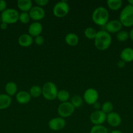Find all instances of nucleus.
Returning <instances> with one entry per match:
<instances>
[{"label":"nucleus","mask_w":133,"mask_h":133,"mask_svg":"<svg viewBox=\"0 0 133 133\" xmlns=\"http://www.w3.org/2000/svg\"><path fill=\"white\" fill-rule=\"evenodd\" d=\"M1 22V15H0V23Z\"/></svg>","instance_id":"obj_40"},{"label":"nucleus","mask_w":133,"mask_h":133,"mask_svg":"<svg viewBox=\"0 0 133 133\" xmlns=\"http://www.w3.org/2000/svg\"><path fill=\"white\" fill-rule=\"evenodd\" d=\"M129 38V33L126 31H120L116 35V38L119 42H123L126 41Z\"/></svg>","instance_id":"obj_29"},{"label":"nucleus","mask_w":133,"mask_h":133,"mask_svg":"<svg viewBox=\"0 0 133 133\" xmlns=\"http://www.w3.org/2000/svg\"><path fill=\"white\" fill-rule=\"evenodd\" d=\"M34 42H35V44L38 45H42L44 43V38L43 36L41 35H39V36H37L34 39Z\"/></svg>","instance_id":"obj_31"},{"label":"nucleus","mask_w":133,"mask_h":133,"mask_svg":"<svg viewBox=\"0 0 133 133\" xmlns=\"http://www.w3.org/2000/svg\"><path fill=\"white\" fill-rule=\"evenodd\" d=\"M75 108L71 104V103L65 102L61 103L57 108V113L59 115V117H61L63 118H69L74 113Z\"/></svg>","instance_id":"obj_7"},{"label":"nucleus","mask_w":133,"mask_h":133,"mask_svg":"<svg viewBox=\"0 0 133 133\" xmlns=\"http://www.w3.org/2000/svg\"><path fill=\"white\" fill-rule=\"evenodd\" d=\"M7 26H8V24H7V23H3V22H1V25H0V27H1V29L3 30H5L7 28Z\"/></svg>","instance_id":"obj_36"},{"label":"nucleus","mask_w":133,"mask_h":133,"mask_svg":"<svg viewBox=\"0 0 133 133\" xmlns=\"http://www.w3.org/2000/svg\"><path fill=\"white\" fill-rule=\"evenodd\" d=\"M70 103L74 108H79L83 105V99L78 95H74L70 99Z\"/></svg>","instance_id":"obj_25"},{"label":"nucleus","mask_w":133,"mask_h":133,"mask_svg":"<svg viewBox=\"0 0 133 133\" xmlns=\"http://www.w3.org/2000/svg\"><path fill=\"white\" fill-rule=\"evenodd\" d=\"M106 31L110 33H117L121 31L123 25L119 20L118 19H113L110 20L106 23L105 26Z\"/></svg>","instance_id":"obj_12"},{"label":"nucleus","mask_w":133,"mask_h":133,"mask_svg":"<svg viewBox=\"0 0 133 133\" xmlns=\"http://www.w3.org/2000/svg\"><path fill=\"white\" fill-rule=\"evenodd\" d=\"M16 99L20 105H26L30 102L31 96H30L29 93L26 91H20L16 94Z\"/></svg>","instance_id":"obj_15"},{"label":"nucleus","mask_w":133,"mask_h":133,"mask_svg":"<svg viewBox=\"0 0 133 133\" xmlns=\"http://www.w3.org/2000/svg\"><path fill=\"white\" fill-rule=\"evenodd\" d=\"M121 61L125 62H130L133 61V49L130 48H126L121 51L120 53Z\"/></svg>","instance_id":"obj_17"},{"label":"nucleus","mask_w":133,"mask_h":133,"mask_svg":"<svg viewBox=\"0 0 133 133\" xmlns=\"http://www.w3.org/2000/svg\"><path fill=\"white\" fill-rule=\"evenodd\" d=\"M29 14L33 20L37 22V21L41 20L45 16V11L43 7L37 6H34L31 8L30 11L29 12Z\"/></svg>","instance_id":"obj_11"},{"label":"nucleus","mask_w":133,"mask_h":133,"mask_svg":"<svg viewBox=\"0 0 133 133\" xmlns=\"http://www.w3.org/2000/svg\"><path fill=\"white\" fill-rule=\"evenodd\" d=\"M20 14L18 11L13 8L7 9L1 14V22L7 24H13L19 20Z\"/></svg>","instance_id":"obj_5"},{"label":"nucleus","mask_w":133,"mask_h":133,"mask_svg":"<svg viewBox=\"0 0 133 133\" xmlns=\"http://www.w3.org/2000/svg\"><path fill=\"white\" fill-rule=\"evenodd\" d=\"M99 96V92L96 89L89 88H87L83 93V99L87 104L93 105L95 103L97 102Z\"/></svg>","instance_id":"obj_8"},{"label":"nucleus","mask_w":133,"mask_h":133,"mask_svg":"<svg viewBox=\"0 0 133 133\" xmlns=\"http://www.w3.org/2000/svg\"><path fill=\"white\" fill-rule=\"evenodd\" d=\"M90 133H108V131L105 126L100 125L93 126L90 130Z\"/></svg>","instance_id":"obj_27"},{"label":"nucleus","mask_w":133,"mask_h":133,"mask_svg":"<svg viewBox=\"0 0 133 133\" xmlns=\"http://www.w3.org/2000/svg\"><path fill=\"white\" fill-rule=\"evenodd\" d=\"M30 18L29 14V12H22L20 14L19 16V20L20 22L22 23H23V24H27L29 22Z\"/></svg>","instance_id":"obj_30"},{"label":"nucleus","mask_w":133,"mask_h":133,"mask_svg":"<svg viewBox=\"0 0 133 133\" xmlns=\"http://www.w3.org/2000/svg\"><path fill=\"white\" fill-rule=\"evenodd\" d=\"M5 92H6V94L8 96H15L17 94V90H18V87L17 84H16L14 82L10 81L8 82L5 87Z\"/></svg>","instance_id":"obj_20"},{"label":"nucleus","mask_w":133,"mask_h":133,"mask_svg":"<svg viewBox=\"0 0 133 133\" xmlns=\"http://www.w3.org/2000/svg\"><path fill=\"white\" fill-rule=\"evenodd\" d=\"M129 37H130V38L133 41V29H132L130 33H129Z\"/></svg>","instance_id":"obj_37"},{"label":"nucleus","mask_w":133,"mask_h":133,"mask_svg":"<svg viewBox=\"0 0 133 133\" xmlns=\"http://www.w3.org/2000/svg\"><path fill=\"white\" fill-rule=\"evenodd\" d=\"M128 2H129V3L130 4V5H132V6H133V0H129Z\"/></svg>","instance_id":"obj_39"},{"label":"nucleus","mask_w":133,"mask_h":133,"mask_svg":"<svg viewBox=\"0 0 133 133\" xmlns=\"http://www.w3.org/2000/svg\"><path fill=\"white\" fill-rule=\"evenodd\" d=\"M119 21L123 26L126 27H131L133 25V6L126 5L121 10L119 15Z\"/></svg>","instance_id":"obj_3"},{"label":"nucleus","mask_w":133,"mask_h":133,"mask_svg":"<svg viewBox=\"0 0 133 133\" xmlns=\"http://www.w3.org/2000/svg\"><path fill=\"white\" fill-rule=\"evenodd\" d=\"M107 114L101 110H95L90 115V121L94 125H100L106 121Z\"/></svg>","instance_id":"obj_9"},{"label":"nucleus","mask_w":133,"mask_h":133,"mask_svg":"<svg viewBox=\"0 0 133 133\" xmlns=\"http://www.w3.org/2000/svg\"><path fill=\"white\" fill-rule=\"evenodd\" d=\"M35 3L37 6L43 7V6H46L49 3V1L48 0H35Z\"/></svg>","instance_id":"obj_32"},{"label":"nucleus","mask_w":133,"mask_h":133,"mask_svg":"<svg viewBox=\"0 0 133 133\" xmlns=\"http://www.w3.org/2000/svg\"><path fill=\"white\" fill-rule=\"evenodd\" d=\"M106 122L112 127H117L121 123V118L118 113L112 112L107 114Z\"/></svg>","instance_id":"obj_13"},{"label":"nucleus","mask_w":133,"mask_h":133,"mask_svg":"<svg viewBox=\"0 0 133 133\" xmlns=\"http://www.w3.org/2000/svg\"><path fill=\"white\" fill-rule=\"evenodd\" d=\"M17 6L22 12H28L33 7V3L31 0H18Z\"/></svg>","instance_id":"obj_18"},{"label":"nucleus","mask_w":133,"mask_h":133,"mask_svg":"<svg viewBox=\"0 0 133 133\" xmlns=\"http://www.w3.org/2000/svg\"><path fill=\"white\" fill-rule=\"evenodd\" d=\"M69 10L70 7L66 1H59L53 6V14L57 18H64L67 15Z\"/></svg>","instance_id":"obj_6"},{"label":"nucleus","mask_w":133,"mask_h":133,"mask_svg":"<svg viewBox=\"0 0 133 133\" xmlns=\"http://www.w3.org/2000/svg\"><path fill=\"white\" fill-rule=\"evenodd\" d=\"M33 38L29 34H22L19 36L18 39V42L20 46L23 48H27L32 45L33 42Z\"/></svg>","instance_id":"obj_16"},{"label":"nucleus","mask_w":133,"mask_h":133,"mask_svg":"<svg viewBox=\"0 0 133 133\" xmlns=\"http://www.w3.org/2000/svg\"><path fill=\"white\" fill-rule=\"evenodd\" d=\"M65 41L66 44L72 47L76 46L79 42V38L77 35L75 33L67 34L65 37Z\"/></svg>","instance_id":"obj_21"},{"label":"nucleus","mask_w":133,"mask_h":133,"mask_svg":"<svg viewBox=\"0 0 133 133\" xmlns=\"http://www.w3.org/2000/svg\"><path fill=\"white\" fill-rule=\"evenodd\" d=\"M48 127L52 131H59L63 129L66 125V121L61 117H57L51 119L48 122Z\"/></svg>","instance_id":"obj_10"},{"label":"nucleus","mask_w":133,"mask_h":133,"mask_svg":"<svg viewBox=\"0 0 133 133\" xmlns=\"http://www.w3.org/2000/svg\"><path fill=\"white\" fill-rule=\"evenodd\" d=\"M57 88L53 82H46L42 87V95L48 101H53L57 98Z\"/></svg>","instance_id":"obj_4"},{"label":"nucleus","mask_w":133,"mask_h":133,"mask_svg":"<svg viewBox=\"0 0 133 133\" xmlns=\"http://www.w3.org/2000/svg\"><path fill=\"white\" fill-rule=\"evenodd\" d=\"M92 20L96 25L105 26L109 22V12L103 6H99L93 10L92 13Z\"/></svg>","instance_id":"obj_2"},{"label":"nucleus","mask_w":133,"mask_h":133,"mask_svg":"<svg viewBox=\"0 0 133 133\" xmlns=\"http://www.w3.org/2000/svg\"><path fill=\"white\" fill-rule=\"evenodd\" d=\"M113 109V105L112 102L110 101H106L102 105L101 110L104 112L106 114H108L109 113L112 112Z\"/></svg>","instance_id":"obj_28"},{"label":"nucleus","mask_w":133,"mask_h":133,"mask_svg":"<svg viewBox=\"0 0 133 133\" xmlns=\"http://www.w3.org/2000/svg\"><path fill=\"white\" fill-rule=\"evenodd\" d=\"M29 93L31 97L37 98L42 95V88L38 85H34L31 87Z\"/></svg>","instance_id":"obj_24"},{"label":"nucleus","mask_w":133,"mask_h":133,"mask_svg":"<svg viewBox=\"0 0 133 133\" xmlns=\"http://www.w3.org/2000/svg\"><path fill=\"white\" fill-rule=\"evenodd\" d=\"M109 133H123V132H121V131H119V130H113V131H111V132Z\"/></svg>","instance_id":"obj_38"},{"label":"nucleus","mask_w":133,"mask_h":133,"mask_svg":"<svg viewBox=\"0 0 133 133\" xmlns=\"http://www.w3.org/2000/svg\"><path fill=\"white\" fill-rule=\"evenodd\" d=\"M117 66H118V68H123L125 66V62H124V61H121H121H119L117 62Z\"/></svg>","instance_id":"obj_35"},{"label":"nucleus","mask_w":133,"mask_h":133,"mask_svg":"<svg viewBox=\"0 0 133 133\" xmlns=\"http://www.w3.org/2000/svg\"><path fill=\"white\" fill-rule=\"evenodd\" d=\"M43 25L39 22H34L30 24L28 27V34L32 37H37L41 34L43 31Z\"/></svg>","instance_id":"obj_14"},{"label":"nucleus","mask_w":133,"mask_h":133,"mask_svg":"<svg viewBox=\"0 0 133 133\" xmlns=\"http://www.w3.org/2000/svg\"><path fill=\"white\" fill-rule=\"evenodd\" d=\"M12 98L6 94H0V110H4L10 106Z\"/></svg>","instance_id":"obj_19"},{"label":"nucleus","mask_w":133,"mask_h":133,"mask_svg":"<svg viewBox=\"0 0 133 133\" xmlns=\"http://www.w3.org/2000/svg\"><path fill=\"white\" fill-rule=\"evenodd\" d=\"M95 40V46L100 51L108 49L112 44V36L107 31L101 30L97 32Z\"/></svg>","instance_id":"obj_1"},{"label":"nucleus","mask_w":133,"mask_h":133,"mask_svg":"<svg viewBox=\"0 0 133 133\" xmlns=\"http://www.w3.org/2000/svg\"><path fill=\"white\" fill-rule=\"evenodd\" d=\"M7 9V3L4 0H0V12H3Z\"/></svg>","instance_id":"obj_33"},{"label":"nucleus","mask_w":133,"mask_h":133,"mask_svg":"<svg viewBox=\"0 0 133 133\" xmlns=\"http://www.w3.org/2000/svg\"><path fill=\"white\" fill-rule=\"evenodd\" d=\"M57 99L61 103L67 102L70 99V94L66 90H61L58 91Z\"/></svg>","instance_id":"obj_23"},{"label":"nucleus","mask_w":133,"mask_h":133,"mask_svg":"<svg viewBox=\"0 0 133 133\" xmlns=\"http://www.w3.org/2000/svg\"><path fill=\"white\" fill-rule=\"evenodd\" d=\"M97 32L98 31H96L95 29L89 27L85 29L84 35L87 38L89 39V40H92V39L95 38Z\"/></svg>","instance_id":"obj_26"},{"label":"nucleus","mask_w":133,"mask_h":133,"mask_svg":"<svg viewBox=\"0 0 133 133\" xmlns=\"http://www.w3.org/2000/svg\"><path fill=\"white\" fill-rule=\"evenodd\" d=\"M106 3L107 6L110 10H117L121 7L123 2L121 0H108Z\"/></svg>","instance_id":"obj_22"},{"label":"nucleus","mask_w":133,"mask_h":133,"mask_svg":"<svg viewBox=\"0 0 133 133\" xmlns=\"http://www.w3.org/2000/svg\"><path fill=\"white\" fill-rule=\"evenodd\" d=\"M93 107H94V109H95V110H101V107H102V105L99 102H96V103H95V104H94L93 105Z\"/></svg>","instance_id":"obj_34"}]
</instances>
